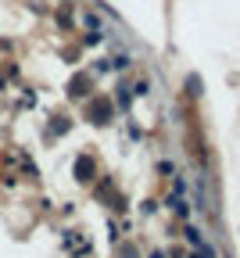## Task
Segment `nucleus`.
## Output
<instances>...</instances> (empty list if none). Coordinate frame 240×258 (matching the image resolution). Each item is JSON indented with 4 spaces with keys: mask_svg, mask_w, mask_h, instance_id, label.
<instances>
[{
    "mask_svg": "<svg viewBox=\"0 0 240 258\" xmlns=\"http://www.w3.org/2000/svg\"><path fill=\"white\" fill-rule=\"evenodd\" d=\"M111 64H115V69H129V54H118V57H111Z\"/></svg>",
    "mask_w": 240,
    "mask_h": 258,
    "instance_id": "4",
    "label": "nucleus"
},
{
    "mask_svg": "<svg viewBox=\"0 0 240 258\" xmlns=\"http://www.w3.org/2000/svg\"><path fill=\"white\" fill-rule=\"evenodd\" d=\"M187 240H190V244L197 247V244H201V230H194V226H187Z\"/></svg>",
    "mask_w": 240,
    "mask_h": 258,
    "instance_id": "3",
    "label": "nucleus"
},
{
    "mask_svg": "<svg viewBox=\"0 0 240 258\" xmlns=\"http://www.w3.org/2000/svg\"><path fill=\"white\" fill-rule=\"evenodd\" d=\"M83 25H90V29H100V18H97L93 11H86V15H83Z\"/></svg>",
    "mask_w": 240,
    "mask_h": 258,
    "instance_id": "2",
    "label": "nucleus"
},
{
    "mask_svg": "<svg viewBox=\"0 0 240 258\" xmlns=\"http://www.w3.org/2000/svg\"><path fill=\"white\" fill-rule=\"evenodd\" d=\"M194 258H215V247L201 240V244H197V251H194Z\"/></svg>",
    "mask_w": 240,
    "mask_h": 258,
    "instance_id": "1",
    "label": "nucleus"
},
{
    "mask_svg": "<svg viewBox=\"0 0 240 258\" xmlns=\"http://www.w3.org/2000/svg\"><path fill=\"white\" fill-rule=\"evenodd\" d=\"M118 104H122V108H129V93H126V86H118Z\"/></svg>",
    "mask_w": 240,
    "mask_h": 258,
    "instance_id": "5",
    "label": "nucleus"
}]
</instances>
